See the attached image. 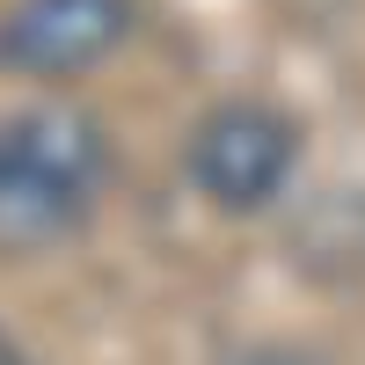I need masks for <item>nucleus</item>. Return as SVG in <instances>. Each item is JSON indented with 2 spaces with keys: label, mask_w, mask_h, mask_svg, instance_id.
<instances>
[{
  "label": "nucleus",
  "mask_w": 365,
  "mask_h": 365,
  "mask_svg": "<svg viewBox=\"0 0 365 365\" xmlns=\"http://www.w3.org/2000/svg\"><path fill=\"white\" fill-rule=\"evenodd\" d=\"M234 365H314L307 351H285V344H256L249 358H234Z\"/></svg>",
  "instance_id": "39448f33"
},
{
  "label": "nucleus",
  "mask_w": 365,
  "mask_h": 365,
  "mask_svg": "<svg viewBox=\"0 0 365 365\" xmlns=\"http://www.w3.org/2000/svg\"><path fill=\"white\" fill-rule=\"evenodd\" d=\"M0 365H29V358H22V351H15L8 336H0Z\"/></svg>",
  "instance_id": "423d86ee"
},
{
  "label": "nucleus",
  "mask_w": 365,
  "mask_h": 365,
  "mask_svg": "<svg viewBox=\"0 0 365 365\" xmlns=\"http://www.w3.org/2000/svg\"><path fill=\"white\" fill-rule=\"evenodd\" d=\"M0 154H15V161H29V168H44V175H66V182H96V168H103V139H96V125H88L81 110H22V117H8L0 125Z\"/></svg>",
  "instance_id": "20e7f679"
},
{
  "label": "nucleus",
  "mask_w": 365,
  "mask_h": 365,
  "mask_svg": "<svg viewBox=\"0 0 365 365\" xmlns=\"http://www.w3.org/2000/svg\"><path fill=\"white\" fill-rule=\"evenodd\" d=\"M190 175L212 205L256 212L292 175V125L263 103H220L190 139Z\"/></svg>",
  "instance_id": "f257e3e1"
},
{
  "label": "nucleus",
  "mask_w": 365,
  "mask_h": 365,
  "mask_svg": "<svg viewBox=\"0 0 365 365\" xmlns=\"http://www.w3.org/2000/svg\"><path fill=\"white\" fill-rule=\"evenodd\" d=\"M88 190L66 175H44L15 154H0V256H22V249H44L81 220Z\"/></svg>",
  "instance_id": "7ed1b4c3"
},
{
  "label": "nucleus",
  "mask_w": 365,
  "mask_h": 365,
  "mask_svg": "<svg viewBox=\"0 0 365 365\" xmlns=\"http://www.w3.org/2000/svg\"><path fill=\"white\" fill-rule=\"evenodd\" d=\"M132 37V0H15L0 58L22 73H81Z\"/></svg>",
  "instance_id": "f03ea898"
}]
</instances>
